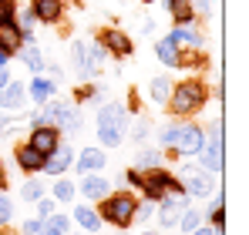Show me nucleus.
<instances>
[{
	"label": "nucleus",
	"mask_w": 249,
	"mask_h": 235,
	"mask_svg": "<svg viewBox=\"0 0 249 235\" xmlns=\"http://www.w3.org/2000/svg\"><path fill=\"white\" fill-rule=\"evenodd\" d=\"M206 98H209L206 84H202L199 78H192V81H182V84L172 87V94H168V108H172V115H175V118H189V115H196V111L206 104Z\"/></svg>",
	"instance_id": "f257e3e1"
},
{
	"label": "nucleus",
	"mask_w": 249,
	"mask_h": 235,
	"mask_svg": "<svg viewBox=\"0 0 249 235\" xmlns=\"http://www.w3.org/2000/svg\"><path fill=\"white\" fill-rule=\"evenodd\" d=\"M98 218L101 222H111L118 229H128L135 222V208H138V198L128 195V192H115V195H105L98 198Z\"/></svg>",
	"instance_id": "f03ea898"
},
{
	"label": "nucleus",
	"mask_w": 249,
	"mask_h": 235,
	"mask_svg": "<svg viewBox=\"0 0 249 235\" xmlns=\"http://www.w3.org/2000/svg\"><path fill=\"white\" fill-rule=\"evenodd\" d=\"M124 121H128V111L122 104H108L98 111V138L105 148H118L124 141V128H128Z\"/></svg>",
	"instance_id": "7ed1b4c3"
},
{
	"label": "nucleus",
	"mask_w": 249,
	"mask_h": 235,
	"mask_svg": "<svg viewBox=\"0 0 249 235\" xmlns=\"http://www.w3.org/2000/svg\"><path fill=\"white\" fill-rule=\"evenodd\" d=\"M142 192L148 195V201H159V198H165V195H185L182 182H178L172 171H165L162 165L142 171Z\"/></svg>",
	"instance_id": "20e7f679"
},
{
	"label": "nucleus",
	"mask_w": 249,
	"mask_h": 235,
	"mask_svg": "<svg viewBox=\"0 0 249 235\" xmlns=\"http://www.w3.org/2000/svg\"><path fill=\"white\" fill-rule=\"evenodd\" d=\"M71 57H74V64H78V71H81L84 78H98L101 67H105V61H108V50L98 40L94 44H74Z\"/></svg>",
	"instance_id": "39448f33"
},
{
	"label": "nucleus",
	"mask_w": 249,
	"mask_h": 235,
	"mask_svg": "<svg viewBox=\"0 0 249 235\" xmlns=\"http://www.w3.org/2000/svg\"><path fill=\"white\" fill-rule=\"evenodd\" d=\"M206 145V131L199 124H178V134H175V155H199Z\"/></svg>",
	"instance_id": "423d86ee"
},
{
	"label": "nucleus",
	"mask_w": 249,
	"mask_h": 235,
	"mask_svg": "<svg viewBox=\"0 0 249 235\" xmlns=\"http://www.w3.org/2000/svg\"><path fill=\"white\" fill-rule=\"evenodd\" d=\"M182 188H185V195L206 198L215 188V178H212V171H206L202 165L199 168H182Z\"/></svg>",
	"instance_id": "0eeeda50"
},
{
	"label": "nucleus",
	"mask_w": 249,
	"mask_h": 235,
	"mask_svg": "<svg viewBox=\"0 0 249 235\" xmlns=\"http://www.w3.org/2000/svg\"><path fill=\"white\" fill-rule=\"evenodd\" d=\"M159 201H162V205H159V225H162V229L178 225L182 212L189 208V198L185 195H165V198H159Z\"/></svg>",
	"instance_id": "6e6552de"
},
{
	"label": "nucleus",
	"mask_w": 249,
	"mask_h": 235,
	"mask_svg": "<svg viewBox=\"0 0 249 235\" xmlns=\"http://www.w3.org/2000/svg\"><path fill=\"white\" fill-rule=\"evenodd\" d=\"M27 145L47 158L57 145H61V131H57V128H51V124H34V131H31V141H27Z\"/></svg>",
	"instance_id": "1a4fd4ad"
},
{
	"label": "nucleus",
	"mask_w": 249,
	"mask_h": 235,
	"mask_svg": "<svg viewBox=\"0 0 249 235\" xmlns=\"http://www.w3.org/2000/svg\"><path fill=\"white\" fill-rule=\"evenodd\" d=\"M199 155H202V168H206V171L215 175V171L222 168V128H219V124L212 128V141L202 145V151H199Z\"/></svg>",
	"instance_id": "9d476101"
},
{
	"label": "nucleus",
	"mask_w": 249,
	"mask_h": 235,
	"mask_svg": "<svg viewBox=\"0 0 249 235\" xmlns=\"http://www.w3.org/2000/svg\"><path fill=\"white\" fill-rule=\"evenodd\" d=\"M31 14L41 24H57L64 17V0H34L31 3Z\"/></svg>",
	"instance_id": "9b49d317"
},
{
	"label": "nucleus",
	"mask_w": 249,
	"mask_h": 235,
	"mask_svg": "<svg viewBox=\"0 0 249 235\" xmlns=\"http://www.w3.org/2000/svg\"><path fill=\"white\" fill-rule=\"evenodd\" d=\"M98 44H101L105 50L118 54V57H128V54H131V40H128V34H122V31H115V27L101 31V34H98Z\"/></svg>",
	"instance_id": "f8f14e48"
},
{
	"label": "nucleus",
	"mask_w": 249,
	"mask_h": 235,
	"mask_svg": "<svg viewBox=\"0 0 249 235\" xmlns=\"http://www.w3.org/2000/svg\"><path fill=\"white\" fill-rule=\"evenodd\" d=\"M24 37H27V34L17 27V20H3V24H0V47H3L7 54H17L20 44H24Z\"/></svg>",
	"instance_id": "ddd939ff"
},
{
	"label": "nucleus",
	"mask_w": 249,
	"mask_h": 235,
	"mask_svg": "<svg viewBox=\"0 0 249 235\" xmlns=\"http://www.w3.org/2000/svg\"><path fill=\"white\" fill-rule=\"evenodd\" d=\"M14 158H17L20 171H27V175H34V171H41V168H44V155H41V151H34L31 145H17Z\"/></svg>",
	"instance_id": "4468645a"
},
{
	"label": "nucleus",
	"mask_w": 249,
	"mask_h": 235,
	"mask_svg": "<svg viewBox=\"0 0 249 235\" xmlns=\"http://www.w3.org/2000/svg\"><path fill=\"white\" fill-rule=\"evenodd\" d=\"M24 101H27V87L20 81H10L0 87V108H24Z\"/></svg>",
	"instance_id": "2eb2a0df"
},
{
	"label": "nucleus",
	"mask_w": 249,
	"mask_h": 235,
	"mask_svg": "<svg viewBox=\"0 0 249 235\" xmlns=\"http://www.w3.org/2000/svg\"><path fill=\"white\" fill-rule=\"evenodd\" d=\"M155 54H159V61H162L165 67H182V47L172 37L159 40V44H155Z\"/></svg>",
	"instance_id": "dca6fc26"
},
{
	"label": "nucleus",
	"mask_w": 249,
	"mask_h": 235,
	"mask_svg": "<svg viewBox=\"0 0 249 235\" xmlns=\"http://www.w3.org/2000/svg\"><path fill=\"white\" fill-rule=\"evenodd\" d=\"M71 165V148H64V145H57L51 155L44 158V168L41 171H47V175H61L64 168Z\"/></svg>",
	"instance_id": "f3484780"
},
{
	"label": "nucleus",
	"mask_w": 249,
	"mask_h": 235,
	"mask_svg": "<svg viewBox=\"0 0 249 235\" xmlns=\"http://www.w3.org/2000/svg\"><path fill=\"white\" fill-rule=\"evenodd\" d=\"M17 54H20V61H24V64H27V67H31V71H34V74H41V71H44L41 50H37V44H34V40H31V34H27V37H24V44H20V50H17Z\"/></svg>",
	"instance_id": "a211bd4d"
},
{
	"label": "nucleus",
	"mask_w": 249,
	"mask_h": 235,
	"mask_svg": "<svg viewBox=\"0 0 249 235\" xmlns=\"http://www.w3.org/2000/svg\"><path fill=\"white\" fill-rule=\"evenodd\" d=\"M101 168H105V151L84 148L81 158H78V171H81V175H91V171H101Z\"/></svg>",
	"instance_id": "6ab92c4d"
},
{
	"label": "nucleus",
	"mask_w": 249,
	"mask_h": 235,
	"mask_svg": "<svg viewBox=\"0 0 249 235\" xmlns=\"http://www.w3.org/2000/svg\"><path fill=\"white\" fill-rule=\"evenodd\" d=\"M81 192H84L88 198H94V201H98V198H105V195H108V178H101L98 171L84 175V182H81Z\"/></svg>",
	"instance_id": "aec40b11"
},
{
	"label": "nucleus",
	"mask_w": 249,
	"mask_h": 235,
	"mask_svg": "<svg viewBox=\"0 0 249 235\" xmlns=\"http://www.w3.org/2000/svg\"><path fill=\"white\" fill-rule=\"evenodd\" d=\"M54 91H57V87H54V81H47V78H34V84L27 87V94H31L37 104L51 101V98H54Z\"/></svg>",
	"instance_id": "412c9836"
},
{
	"label": "nucleus",
	"mask_w": 249,
	"mask_h": 235,
	"mask_svg": "<svg viewBox=\"0 0 249 235\" xmlns=\"http://www.w3.org/2000/svg\"><path fill=\"white\" fill-rule=\"evenodd\" d=\"M168 10H172V20L178 24V27H185V24H192L196 17H192V3L189 0H168Z\"/></svg>",
	"instance_id": "4be33fe9"
},
{
	"label": "nucleus",
	"mask_w": 249,
	"mask_h": 235,
	"mask_svg": "<svg viewBox=\"0 0 249 235\" xmlns=\"http://www.w3.org/2000/svg\"><path fill=\"white\" fill-rule=\"evenodd\" d=\"M68 225H71L68 215H47V218H41V235H64Z\"/></svg>",
	"instance_id": "5701e85b"
},
{
	"label": "nucleus",
	"mask_w": 249,
	"mask_h": 235,
	"mask_svg": "<svg viewBox=\"0 0 249 235\" xmlns=\"http://www.w3.org/2000/svg\"><path fill=\"white\" fill-rule=\"evenodd\" d=\"M74 222L81 225L84 232H98V229H101L98 212H91V208H84V205H78V208H74Z\"/></svg>",
	"instance_id": "b1692460"
},
{
	"label": "nucleus",
	"mask_w": 249,
	"mask_h": 235,
	"mask_svg": "<svg viewBox=\"0 0 249 235\" xmlns=\"http://www.w3.org/2000/svg\"><path fill=\"white\" fill-rule=\"evenodd\" d=\"M57 128H64V131H78V128H81V111H78V108H71V104L64 101L61 118H57Z\"/></svg>",
	"instance_id": "393cba45"
},
{
	"label": "nucleus",
	"mask_w": 249,
	"mask_h": 235,
	"mask_svg": "<svg viewBox=\"0 0 249 235\" xmlns=\"http://www.w3.org/2000/svg\"><path fill=\"white\" fill-rule=\"evenodd\" d=\"M168 37L175 40L178 47H199V44H202V37H199V34H192V31H185V27H175V31L168 34Z\"/></svg>",
	"instance_id": "a878e982"
},
{
	"label": "nucleus",
	"mask_w": 249,
	"mask_h": 235,
	"mask_svg": "<svg viewBox=\"0 0 249 235\" xmlns=\"http://www.w3.org/2000/svg\"><path fill=\"white\" fill-rule=\"evenodd\" d=\"M148 94H152V101H168V94H172V84H168V78H155L152 84H148Z\"/></svg>",
	"instance_id": "bb28decb"
},
{
	"label": "nucleus",
	"mask_w": 249,
	"mask_h": 235,
	"mask_svg": "<svg viewBox=\"0 0 249 235\" xmlns=\"http://www.w3.org/2000/svg\"><path fill=\"white\" fill-rule=\"evenodd\" d=\"M54 201H74V185L68 182V178H61V182H54Z\"/></svg>",
	"instance_id": "cd10ccee"
},
{
	"label": "nucleus",
	"mask_w": 249,
	"mask_h": 235,
	"mask_svg": "<svg viewBox=\"0 0 249 235\" xmlns=\"http://www.w3.org/2000/svg\"><path fill=\"white\" fill-rule=\"evenodd\" d=\"M41 195H44V182L41 178H31V182L20 188V198H24V201H37Z\"/></svg>",
	"instance_id": "c85d7f7f"
},
{
	"label": "nucleus",
	"mask_w": 249,
	"mask_h": 235,
	"mask_svg": "<svg viewBox=\"0 0 249 235\" xmlns=\"http://www.w3.org/2000/svg\"><path fill=\"white\" fill-rule=\"evenodd\" d=\"M155 165H162V151H142L138 155V171H148V168H155Z\"/></svg>",
	"instance_id": "c756f323"
},
{
	"label": "nucleus",
	"mask_w": 249,
	"mask_h": 235,
	"mask_svg": "<svg viewBox=\"0 0 249 235\" xmlns=\"http://www.w3.org/2000/svg\"><path fill=\"white\" fill-rule=\"evenodd\" d=\"M196 225H199V212H189V208H185L182 218H178V229H182V232H192Z\"/></svg>",
	"instance_id": "7c9ffc66"
},
{
	"label": "nucleus",
	"mask_w": 249,
	"mask_h": 235,
	"mask_svg": "<svg viewBox=\"0 0 249 235\" xmlns=\"http://www.w3.org/2000/svg\"><path fill=\"white\" fill-rule=\"evenodd\" d=\"M17 17V0H0V24Z\"/></svg>",
	"instance_id": "2f4dec72"
},
{
	"label": "nucleus",
	"mask_w": 249,
	"mask_h": 235,
	"mask_svg": "<svg viewBox=\"0 0 249 235\" xmlns=\"http://www.w3.org/2000/svg\"><path fill=\"white\" fill-rule=\"evenodd\" d=\"M212 229H215V232H222V229H226V208H222V201L212 208Z\"/></svg>",
	"instance_id": "473e14b6"
},
{
	"label": "nucleus",
	"mask_w": 249,
	"mask_h": 235,
	"mask_svg": "<svg viewBox=\"0 0 249 235\" xmlns=\"http://www.w3.org/2000/svg\"><path fill=\"white\" fill-rule=\"evenodd\" d=\"M10 215H14V205H10V198L0 192V225H7V222H10Z\"/></svg>",
	"instance_id": "72a5a7b5"
},
{
	"label": "nucleus",
	"mask_w": 249,
	"mask_h": 235,
	"mask_svg": "<svg viewBox=\"0 0 249 235\" xmlns=\"http://www.w3.org/2000/svg\"><path fill=\"white\" fill-rule=\"evenodd\" d=\"M54 205H57V201H54V198H37V215H41V218H47V215H54Z\"/></svg>",
	"instance_id": "f704fd0d"
},
{
	"label": "nucleus",
	"mask_w": 249,
	"mask_h": 235,
	"mask_svg": "<svg viewBox=\"0 0 249 235\" xmlns=\"http://www.w3.org/2000/svg\"><path fill=\"white\" fill-rule=\"evenodd\" d=\"M122 178H124V185H131V188H142V171H138V168H128Z\"/></svg>",
	"instance_id": "c9c22d12"
},
{
	"label": "nucleus",
	"mask_w": 249,
	"mask_h": 235,
	"mask_svg": "<svg viewBox=\"0 0 249 235\" xmlns=\"http://www.w3.org/2000/svg\"><path fill=\"white\" fill-rule=\"evenodd\" d=\"M74 98H78V101H94V98H98V91L88 84V87H78V91H74Z\"/></svg>",
	"instance_id": "e433bc0d"
},
{
	"label": "nucleus",
	"mask_w": 249,
	"mask_h": 235,
	"mask_svg": "<svg viewBox=\"0 0 249 235\" xmlns=\"http://www.w3.org/2000/svg\"><path fill=\"white\" fill-rule=\"evenodd\" d=\"M17 27H20V31L27 34V31L34 27V14H31V10H24V14H20V20H17Z\"/></svg>",
	"instance_id": "4c0bfd02"
},
{
	"label": "nucleus",
	"mask_w": 249,
	"mask_h": 235,
	"mask_svg": "<svg viewBox=\"0 0 249 235\" xmlns=\"http://www.w3.org/2000/svg\"><path fill=\"white\" fill-rule=\"evenodd\" d=\"M175 134H178V124H175V128H165V131H162V145H165V148H172V145H175Z\"/></svg>",
	"instance_id": "58836bf2"
},
{
	"label": "nucleus",
	"mask_w": 249,
	"mask_h": 235,
	"mask_svg": "<svg viewBox=\"0 0 249 235\" xmlns=\"http://www.w3.org/2000/svg\"><path fill=\"white\" fill-rule=\"evenodd\" d=\"M24 232H27V235H41V218H31V222H24Z\"/></svg>",
	"instance_id": "ea45409f"
},
{
	"label": "nucleus",
	"mask_w": 249,
	"mask_h": 235,
	"mask_svg": "<svg viewBox=\"0 0 249 235\" xmlns=\"http://www.w3.org/2000/svg\"><path fill=\"white\" fill-rule=\"evenodd\" d=\"M196 10H199V14H209V10H212V0H196Z\"/></svg>",
	"instance_id": "a19ab883"
},
{
	"label": "nucleus",
	"mask_w": 249,
	"mask_h": 235,
	"mask_svg": "<svg viewBox=\"0 0 249 235\" xmlns=\"http://www.w3.org/2000/svg\"><path fill=\"white\" fill-rule=\"evenodd\" d=\"M7 188V168H3V161H0V192Z\"/></svg>",
	"instance_id": "79ce46f5"
},
{
	"label": "nucleus",
	"mask_w": 249,
	"mask_h": 235,
	"mask_svg": "<svg viewBox=\"0 0 249 235\" xmlns=\"http://www.w3.org/2000/svg\"><path fill=\"white\" fill-rule=\"evenodd\" d=\"M192 235H222V232H215V229H192Z\"/></svg>",
	"instance_id": "37998d69"
},
{
	"label": "nucleus",
	"mask_w": 249,
	"mask_h": 235,
	"mask_svg": "<svg viewBox=\"0 0 249 235\" xmlns=\"http://www.w3.org/2000/svg\"><path fill=\"white\" fill-rule=\"evenodd\" d=\"M10 124H14V121H7V118H0V134H7V131H10Z\"/></svg>",
	"instance_id": "c03bdc74"
},
{
	"label": "nucleus",
	"mask_w": 249,
	"mask_h": 235,
	"mask_svg": "<svg viewBox=\"0 0 249 235\" xmlns=\"http://www.w3.org/2000/svg\"><path fill=\"white\" fill-rule=\"evenodd\" d=\"M3 84H10V74H7V67H0V87Z\"/></svg>",
	"instance_id": "a18cd8bd"
},
{
	"label": "nucleus",
	"mask_w": 249,
	"mask_h": 235,
	"mask_svg": "<svg viewBox=\"0 0 249 235\" xmlns=\"http://www.w3.org/2000/svg\"><path fill=\"white\" fill-rule=\"evenodd\" d=\"M7 61H10V54H7V50H3V47H0V67H3V64H7Z\"/></svg>",
	"instance_id": "49530a36"
},
{
	"label": "nucleus",
	"mask_w": 249,
	"mask_h": 235,
	"mask_svg": "<svg viewBox=\"0 0 249 235\" xmlns=\"http://www.w3.org/2000/svg\"><path fill=\"white\" fill-rule=\"evenodd\" d=\"M142 235H155V232H142Z\"/></svg>",
	"instance_id": "de8ad7c7"
},
{
	"label": "nucleus",
	"mask_w": 249,
	"mask_h": 235,
	"mask_svg": "<svg viewBox=\"0 0 249 235\" xmlns=\"http://www.w3.org/2000/svg\"><path fill=\"white\" fill-rule=\"evenodd\" d=\"M118 235H128V232H118Z\"/></svg>",
	"instance_id": "09e8293b"
},
{
	"label": "nucleus",
	"mask_w": 249,
	"mask_h": 235,
	"mask_svg": "<svg viewBox=\"0 0 249 235\" xmlns=\"http://www.w3.org/2000/svg\"><path fill=\"white\" fill-rule=\"evenodd\" d=\"M145 3H152V0H145Z\"/></svg>",
	"instance_id": "8fccbe9b"
}]
</instances>
